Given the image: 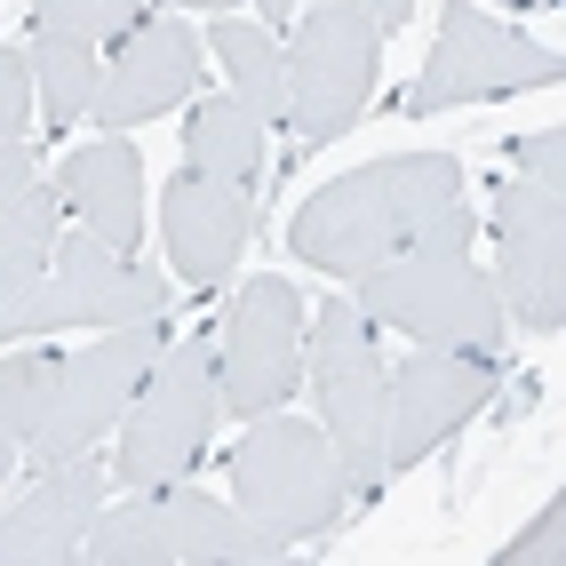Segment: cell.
Instances as JSON below:
<instances>
[{"instance_id":"9c48e42d","label":"cell","mask_w":566,"mask_h":566,"mask_svg":"<svg viewBox=\"0 0 566 566\" xmlns=\"http://www.w3.org/2000/svg\"><path fill=\"white\" fill-rule=\"evenodd\" d=\"M304 295L280 272L240 280V295L216 319V391L232 423H255V415L287 407L304 391Z\"/></svg>"},{"instance_id":"ffe728a7","label":"cell","mask_w":566,"mask_h":566,"mask_svg":"<svg viewBox=\"0 0 566 566\" xmlns=\"http://www.w3.org/2000/svg\"><path fill=\"white\" fill-rule=\"evenodd\" d=\"M208 56L223 64V81H232V96L255 112L263 128H280V112H287V88H280V41H272V24H255V17H232L223 9L208 24Z\"/></svg>"},{"instance_id":"f1b7e54d","label":"cell","mask_w":566,"mask_h":566,"mask_svg":"<svg viewBox=\"0 0 566 566\" xmlns=\"http://www.w3.org/2000/svg\"><path fill=\"white\" fill-rule=\"evenodd\" d=\"M144 9H208V17H223L232 0H144Z\"/></svg>"},{"instance_id":"484cf974","label":"cell","mask_w":566,"mask_h":566,"mask_svg":"<svg viewBox=\"0 0 566 566\" xmlns=\"http://www.w3.org/2000/svg\"><path fill=\"white\" fill-rule=\"evenodd\" d=\"M335 9H359L375 32H399V24L415 17V0H335Z\"/></svg>"},{"instance_id":"52a82bcc","label":"cell","mask_w":566,"mask_h":566,"mask_svg":"<svg viewBox=\"0 0 566 566\" xmlns=\"http://www.w3.org/2000/svg\"><path fill=\"white\" fill-rule=\"evenodd\" d=\"M168 352V319H136V327H96V344L56 352V391L49 415L32 431L24 455L32 463H64V455H96V447L120 431L128 399L144 391L153 359Z\"/></svg>"},{"instance_id":"f546056e","label":"cell","mask_w":566,"mask_h":566,"mask_svg":"<svg viewBox=\"0 0 566 566\" xmlns=\"http://www.w3.org/2000/svg\"><path fill=\"white\" fill-rule=\"evenodd\" d=\"M495 9H543V0H495Z\"/></svg>"},{"instance_id":"603a6c76","label":"cell","mask_w":566,"mask_h":566,"mask_svg":"<svg viewBox=\"0 0 566 566\" xmlns=\"http://www.w3.org/2000/svg\"><path fill=\"white\" fill-rule=\"evenodd\" d=\"M32 112H41V96H32V56L0 49V144H24Z\"/></svg>"},{"instance_id":"cb8c5ba5","label":"cell","mask_w":566,"mask_h":566,"mask_svg":"<svg viewBox=\"0 0 566 566\" xmlns=\"http://www.w3.org/2000/svg\"><path fill=\"white\" fill-rule=\"evenodd\" d=\"M511 160H518V176H526V184H558V160H566V136H558V128H535V136H526L518 153H511ZM558 192H566V184H558Z\"/></svg>"},{"instance_id":"44dd1931","label":"cell","mask_w":566,"mask_h":566,"mask_svg":"<svg viewBox=\"0 0 566 566\" xmlns=\"http://www.w3.org/2000/svg\"><path fill=\"white\" fill-rule=\"evenodd\" d=\"M24 56H32V96H41V120H49L56 136H64V128H81L88 112H96V72H104V49L72 41V32H41V24H32Z\"/></svg>"},{"instance_id":"8fae6325","label":"cell","mask_w":566,"mask_h":566,"mask_svg":"<svg viewBox=\"0 0 566 566\" xmlns=\"http://www.w3.org/2000/svg\"><path fill=\"white\" fill-rule=\"evenodd\" d=\"M208 81V41L192 32V17L176 9H153L128 41L104 49V72H96V112L88 120L104 136H128L144 120H160V112H184Z\"/></svg>"},{"instance_id":"4316f807","label":"cell","mask_w":566,"mask_h":566,"mask_svg":"<svg viewBox=\"0 0 566 566\" xmlns=\"http://www.w3.org/2000/svg\"><path fill=\"white\" fill-rule=\"evenodd\" d=\"M17 463H24V439L9 431V415H0V486H9V479H17Z\"/></svg>"},{"instance_id":"ba28073f","label":"cell","mask_w":566,"mask_h":566,"mask_svg":"<svg viewBox=\"0 0 566 566\" xmlns=\"http://www.w3.org/2000/svg\"><path fill=\"white\" fill-rule=\"evenodd\" d=\"M136 319H168V280L144 272L136 255L104 248L96 232H56L49 280L0 319V335L41 344V335H64V327L96 335V327H136Z\"/></svg>"},{"instance_id":"3957f363","label":"cell","mask_w":566,"mask_h":566,"mask_svg":"<svg viewBox=\"0 0 566 566\" xmlns=\"http://www.w3.org/2000/svg\"><path fill=\"white\" fill-rule=\"evenodd\" d=\"M223 423V391H216V335H168V352L153 359L144 391L128 399L120 431L104 439V471L112 486H168V479H192V463L208 455V439Z\"/></svg>"},{"instance_id":"e0dca14e","label":"cell","mask_w":566,"mask_h":566,"mask_svg":"<svg viewBox=\"0 0 566 566\" xmlns=\"http://www.w3.org/2000/svg\"><path fill=\"white\" fill-rule=\"evenodd\" d=\"M56 192L81 216V232H96L104 248H120V255L144 248V153H136V136L72 144L64 168H56Z\"/></svg>"},{"instance_id":"6da1fadb","label":"cell","mask_w":566,"mask_h":566,"mask_svg":"<svg viewBox=\"0 0 566 566\" xmlns=\"http://www.w3.org/2000/svg\"><path fill=\"white\" fill-rule=\"evenodd\" d=\"M479 223L463 208V168L455 153H391L352 176L319 184L287 223V255L312 272L359 280L391 255H471Z\"/></svg>"},{"instance_id":"7a4b0ae2","label":"cell","mask_w":566,"mask_h":566,"mask_svg":"<svg viewBox=\"0 0 566 566\" xmlns=\"http://www.w3.org/2000/svg\"><path fill=\"white\" fill-rule=\"evenodd\" d=\"M304 391L319 399V431L344 463L352 503H375L391 486V359L352 295H327L304 319Z\"/></svg>"},{"instance_id":"7c38bea8","label":"cell","mask_w":566,"mask_h":566,"mask_svg":"<svg viewBox=\"0 0 566 566\" xmlns=\"http://www.w3.org/2000/svg\"><path fill=\"white\" fill-rule=\"evenodd\" d=\"M495 295L535 335L566 319V192L558 184L511 176L495 192Z\"/></svg>"},{"instance_id":"83f0119b","label":"cell","mask_w":566,"mask_h":566,"mask_svg":"<svg viewBox=\"0 0 566 566\" xmlns=\"http://www.w3.org/2000/svg\"><path fill=\"white\" fill-rule=\"evenodd\" d=\"M295 9L304 0H255V24H295Z\"/></svg>"},{"instance_id":"8992f818","label":"cell","mask_w":566,"mask_h":566,"mask_svg":"<svg viewBox=\"0 0 566 566\" xmlns=\"http://www.w3.org/2000/svg\"><path fill=\"white\" fill-rule=\"evenodd\" d=\"M375 72H384V32H375L359 9H295V32L280 49V88L287 112L280 128H295L304 144H335L375 96Z\"/></svg>"},{"instance_id":"30bf717a","label":"cell","mask_w":566,"mask_h":566,"mask_svg":"<svg viewBox=\"0 0 566 566\" xmlns=\"http://www.w3.org/2000/svg\"><path fill=\"white\" fill-rule=\"evenodd\" d=\"M518 88H558V49L511 32L495 9L479 0H447L439 41L423 56L407 88V112H455V104H486V96H518Z\"/></svg>"},{"instance_id":"5b68a950","label":"cell","mask_w":566,"mask_h":566,"mask_svg":"<svg viewBox=\"0 0 566 566\" xmlns=\"http://www.w3.org/2000/svg\"><path fill=\"white\" fill-rule=\"evenodd\" d=\"M359 295L352 304L375 319V327H399L407 344H447V352H503L511 335V312L495 295V272L471 255H391L375 272L352 280Z\"/></svg>"},{"instance_id":"ac0fdd59","label":"cell","mask_w":566,"mask_h":566,"mask_svg":"<svg viewBox=\"0 0 566 566\" xmlns=\"http://www.w3.org/2000/svg\"><path fill=\"white\" fill-rule=\"evenodd\" d=\"M184 168L192 176H216L232 184V192H263V176H272V144H263V120L240 104V96H192L184 104Z\"/></svg>"},{"instance_id":"277c9868","label":"cell","mask_w":566,"mask_h":566,"mask_svg":"<svg viewBox=\"0 0 566 566\" xmlns=\"http://www.w3.org/2000/svg\"><path fill=\"white\" fill-rule=\"evenodd\" d=\"M223 471H232V503L287 543H319L352 511V486H344V463H335L327 431L304 423V415H287V407L240 423Z\"/></svg>"},{"instance_id":"9a60e30c","label":"cell","mask_w":566,"mask_h":566,"mask_svg":"<svg viewBox=\"0 0 566 566\" xmlns=\"http://www.w3.org/2000/svg\"><path fill=\"white\" fill-rule=\"evenodd\" d=\"M248 232H255V200L232 192V184H216V176L184 168L160 192V240H168V263L192 295H208V287H223L240 272Z\"/></svg>"},{"instance_id":"5bb4252c","label":"cell","mask_w":566,"mask_h":566,"mask_svg":"<svg viewBox=\"0 0 566 566\" xmlns=\"http://www.w3.org/2000/svg\"><path fill=\"white\" fill-rule=\"evenodd\" d=\"M112 495L104 455H64L41 463V479L17 503H0V566H72L88 543V518Z\"/></svg>"},{"instance_id":"d6986e66","label":"cell","mask_w":566,"mask_h":566,"mask_svg":"<svg viewBox=\"0 0 566 566\" xmlns=\"http://www.w3.org/2000/svg\"><path fill=\"white\" fill-rule=\"evenodd\" d=\"M56 232H64V192L56 184H24V192L0 208V319L49 280Z\"/></svg>"},{"instance_id":"7402d4cb","label":"cell","mask_w":566,"mask_h":566,"mask_svg":"<svg viewBox=\"0 0 566 566\" xmlns=\"http://www.w3.org/2000/svg\"><path fill=\"white\" fill-rule=\"evenodd\" d=\"M144 17H153L144 0H32V24L41 32H72V41H88V49L128 41Z\"/></svg>"},{"instance_id":"2e32d148","label":"cell","mask_w":566,"mask_h":566,"mask_svg":"<svg viewBox=\"0 0 566 566\" xmlns=\"http://www.w3.org/2000/svg\"><path fill=\"white\" fill-rule=\"evenodd\" d=\"M153 503V526H160V566H280L295 543L255 526L240 503L208 495L192 479H168V486H144Z\"/></svg>"},{"instance_id":"d4e9b609","label":"cell","mask_w":566,"mask_h":566,"mask_svg":"<svg viewBox=\"0 0 566 566\" xmlns=\"http://www.w3.org/2000/svg\"><path fill=\"white\" fill-rule=\"evenodd\" d=\"M24 184H41V160H32V144H0V208H9Z\"/></svg>"},{"instance_id":"4fadbf2b","label":"cell","mask_w":566,"mask_h":566,"mask_svg":"<svg viewBox=\"0 0 566 566\" xmlns=\"http://www.w3.org/2000/svg\"><path fill=\"white\" fill-rule=\"evenodd\" d=\"M486 399H495V359L486 352L415 344L407 359H391V479L431 463Z\"/></svg>"}]
</instances>
